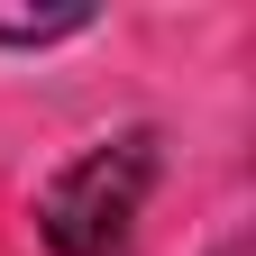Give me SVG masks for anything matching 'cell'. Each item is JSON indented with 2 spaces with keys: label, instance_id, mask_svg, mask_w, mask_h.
Listing matches in <instances>:
<instances>
[{
  "label": "cell",
  "instance_id": "1",
  "mask_svg": "<svg viewBox=\"0 0 256 256\" xmlns=\"http://www.w3.org/2000/svg\"><path fill=\"white\" fill-rule=\"evenodd\" d=\"M146 192H156V138L119 128V138H101L92 156H74L46 183L37 229H46L55 256H119L128 229H138V210H146Z\"/></svg>",
  "mask_w": 256,
  "mask_h": 256
},
{
  "label": "cell",
  "instance_id": "2",
  "mask_svg": "<svg viewBox=\"0 0 256 256\" xmlns=\"http://www.w3.org/2000/svg\"><path fill=\"white\" fill-rule=\"evenodd\" d=\"M92 10H55V18H0V46H55V37H82Z\"/></svg>",
  "mask_w": 256,
  "mask_h": 256
},
{
  "label": "cell",
  "instance_id": "3",
  "mask_svg": "<svg viewBox=\"0 0 256 256\" xmlns=\"http://www.w3.org/2000/svg\"><path fill=\"white\" fill-rule=\"evenodd\" d=\"M210 256H256V247H247V238H220V247H210Z\"/></svg>",
  "mask_w": 256,
  "mask_h": 256
}]
</instances>
